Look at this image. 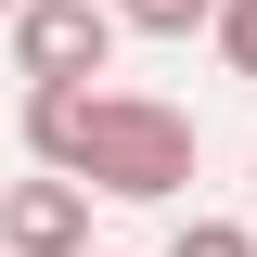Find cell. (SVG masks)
Returning <instances> with one entry per match:
<instances>
[{
  "mask_svg": "<svg viewBox=\"0 0 257 257\" xmlns=\"http://www.w3.org/2000/svg\"><path fill=\"white\" fill-rule=\"evenodd\" d=\"M167 257H257V219H219V206H193L167 231Z\"/></svg>",
  "mask_w": 257,
  "mask_h": 257,
  "instance_id": "obj_4",
  "label": "cell"
},
{
  "mask_svg": "<svg viewBox=\"0 0 257 257\" xmlns=\"http://www.w3.org/2000/svg\"><path fill=\"white\" fill-rule=\"evenodd\" d=\"M90 257H116V244H90Z\"/></svg>",
  "mask_w": 257,
  "mask_h": 257,
  "instance_id": "obj_9",
  "label": "cell"
},
{
  "mask_svg": "<svg viewBox=\"0 0 257 257\" xmlns=\"http://www.w3.org/2000/svg\"><path fill=\"white\" fill-rule=\"evenodd\" d=\"M13 13H26V0H0V26H13Z\"/></svg>",
  "mask_w": 257,
  "mask_h": 257,
  "instance_id": "obj_7",
  "label": "cell"
},
{
  "mask_svg": "<svg viewBox=\"0 0 257 257\" xmlns=\"http://www.w3.org/2000/svg\"><path fill=\"white\" fill-rule=\"evenodd\" d=\"M193 116L167 90H103V77H26V167L77 180L90 206H180Z\"/></svg>",
  "mask_w": 257,
  "mask_h": 257,
  "instance_id": "obj_1",
  "label": "cell"
},
{
  "mask_svg": "<svg viewBox=\"0 0 257 257\" xmlns=\"http://www.w3.org/2000/svg\"><path fill=\"white\" fill-rule=\"evenodd\" d=\"M0 39H13L26 77H103V64H116V13H103V0H26Z\"/></svg>",
  "mask_w": 257,
  "mask_h": 257,
  "instance_id": "obj_2",
  "label": "cell"
},
{
  "mask_svg": "<svg viewBox=\"0 0 257 257\" xmlns=\"http://www.w3.org/2000/svg\"><path fill=\"white\" fill-rule=\"evenodd\" d=\"M206 39H219L231 77H257V0H219V13H206Z\"/></svg>",
  "mask_w": 257,
  "mask_h": 257,
  "instance_id": "obj_6",
  "label": "cell"
},
{
  "mask_svg": "<svg viewBox=\"0 0 257 257\" xmlns=\"http://www.w3.org/2000/svg\"><path fill=\"white\" fill-rule=\"evenodd\" d=\"M103 13H116V0H103Z\"/></svg>",
  "mask_w": 257,
  "mask_h": 257,
  "instance_id": "obj_10",
  "label": "cell"
},
{
  "mask_svg": "<svg viewBox=\"0 0 257 257\" xmlns=\"http://www.w3.org/2000/svg\"><path fill=\"white\" fill-rule=\"evenodd\" d=\"M0 257H90V193L77 180H13L0 193Z\"/></svg>",
  "mask_w": 257,
  "mask_h": 257,
  "instance_id": "obj_3",
  "label": "cell"
},
{
  "mask_svg": "<svg viewBox=\"0 0 257 257\" xmlns=\"http://www.w3.org/2000/svg\"><path fill=\"white\" fill-rule=\"evenodd\" d=\"M244 193H257V155H244Z\"/></svg>",
  "mask_w": 257,
  "mask_h": 257,
  "instance_id": "obj_8",
  "label": "cell"
},
{
  "mask_svg": "<svg viewBox=\"0 0 257 257\" xmlns=\"http://www.w3.org/2000/svg\"><path fill=\"white\" fill-rule=\"evenodd\" d=\"M219 0H116V39H193Z\"/></svg>",
  "mask_w": 257,
  "mask_h": 257,
  "instance_id": "obj_5",
  "label": "cell"
}]
</instances>
